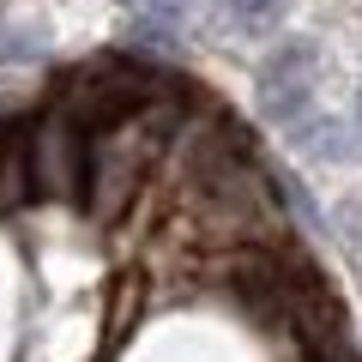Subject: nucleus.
Instances as JSON below:
<instances>
[{
  "instance_id": "f03ea898",
  "label": "nucleus",
  "mask_w": 362,
  "mask_h": 362,
  "mask_svg": "<svg viewBox=\"0 0 362 362\" xmlns=\"http://www.w3.org/2000/svg\"><path fill=\"white\" fill-rule=\"evenodd\" d=\"M18 163H25V187L37 199H85L90 133L78 127L66 109L49 103L25 133H18Z\"/></svg>"
},
{
  "instance_id": "7ed1b4c3",
  "label": "nucleus",
  "mask_w": 362,
  "mask_h": 362,
  "mask_svg": "<svg viewBox=\"0 0 362 362\" xmlns=\"http://www.w3.org/2000/svg\"><path fill=\"white\" fill-rule=\"evenodd\" d=\"M308 109H314V42L290 37L259 61V115L290 133Z\"/></svg>"
},
{
  "instance_id": "39448f33",
  "label": "nucleus",
  "mask_w": 362,
  "mask_h": 362,
  "mask_svg": "<svg viewBox=\"0 0 362 362\" xmlns=\"http://www.w3.org/2000/svg\"><path fill=\"white\" fill-rule=\"evenodd\" d=\"M42 30L18 25V18H0V61H30V54H42Z\"/></svg>"
},
{
  "instance_id": "20e7f679",
  "label": "nucleus",
  "mask_w": 362,
  "mask_h": 362,
  "mask_svg": "<svg viewBox=\"0 0 362 362\" xmlns=\"http://www.w3.org/2000/svg\"><path fill=\"white\" fill-rule=\"evenodd\" d=\"M290 139L302 145L308 157H326V163H338V157H350V127L338 115H320V109H308V115L290 127Z\"/></svg>"
},
{
  "instance_id": "423d86ee",
  "label": "nucleus",
  "mask_w": 362,
  "mask_h": 362,
  "mask_svg": "<svg viewBox=\"0 0 362 362\" xmlns=\"http://www.w3.org/2000/svg\"><path fill=\"white\" fill-rule=\"evenodd\" d=\"M278 6H284V0H223V13H230L235 25H247V30L272 25V18H278Z\"/></svg>"
},
{
  "instance_id": "f257e3e1",
  "label": "nucleus",
  "mask_w": 362,
  "mask_h": 362,
  "mask_svg": "<svg viewBox=\"0 0 362 362\" xmlns=\"http://www.w3.org/2000/svg\"><path fill=\"white\" fill-rule=\"evenodd\" d=\"M169 133H175V97L139 109V115L115 121V127L90 133V181H85V199L97 218H121L133 206V194L145 187V175L157 169Z\"/></svg>"
},
{
  "instance_id": "0eeeda50",
  "label": "nucleus",
  "mask_w": 362,
  "mask_h": 362,
  "mask_svg": "<svg viewBox=\"0 0 362 362\" xmlns=\"http://www.w3.org/2000/svg\"><path fill=\"white\" fill-rule=\"evenodd\" d=\"M356 127H362V97H356Z\"/></svg>"
}]
</instances>
